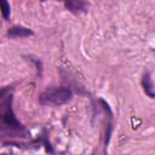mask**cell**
<instances>
[{"label":"cell","mask_w":155,"mask_h":155,"mask_svg":"<svg viewBox=\"0 0 155 155\" xmlns=\"http://www.w3.org/2000/svg\"><path fill=\"white\" fill-rule=\"evenodd\" d=\"M1 16L5 21H8L10 19V16H11V6L10 4L6 1V0H1Z\"/></svg>","instance_id":"obj_6"},{"label":"cell","mask_w":155,"mask_h":155,"mask_svg":"<svg viewBox=\"0 0 155 155\" xmlns=\"http://www.w3.org/2000/svg\"><path fill=\"white\" fill-rule=\"evenodd\" d=\"M28 58L35 64L36 70H38V74H39V76H41V73H42V62H41L39 58H35V57H31V56H29Z\"/></svg>","instance_id":"obj_7"},{"label":"cell","mask_w":155,"mask_h":155,"mask_svg":"<svg viewBox=\"0 0 155 155\" xmlns=\"http://www.w3.org/2000/svg\"><path fill=\"white\" fill-rule=\"evenodd\" d=\"M7 38L10 39H16V38H29L34 35V31L27 27L23 25H12L7 29L6 31Z\"/></svg>","instance_id":"obj_3"},{"label":"cell","mask_w":155,"mask_h":155,"mask_svg":"<svg viewBox=\"0 0 155 155\" xmlns=\"http://www.w3.org/2000/svg\"><path fill=\"white\" fill-rule=\"evenodd\" d=\"M64 7L74 15H80L87 11L88 4L81 0H68V1H64Z\"/></svg>","instance_id":"obj_4"},{"label":"cell","mask_w":155,"mask_h":155,"mask_svg":"<svg viewBox=\"0 0 155 155\" xmlns=\"http://www.w3.org/2000/svg\"><path fill=\"white\" fill-rule=\"evenodd\" d=\"M1 98V133L5 134L6 131L11 137L25 138L29 136L28 130L17 120L13 108H12V90L4 87L0 93Z\"/></svg>","instance_id":"obj_1"},{"label":"cell","mask_w":155,"mask_h":155,"mask_svg":"<svg viewBox=\"0 0 155 155\" xmlns=\"http://www.w3.org/2000/svg\"><path fill=\"white\" fill-rule=\"evenodd\" d=\"M73 98V91L68 86H59V87H50L42 91L39 94V103L41 105H50V107H59L67 104Z\"/></svg>","instance_id":"obj_2"},{"label":"cell","mask_w":155,"mask_h":155,"mask_svg":"<svg viewBox=\"0 0 155 155\" xmlns=\"http://www.w3.org/2000/svg\"><path fill=\"white\" fill-rule=\"evenodd\" d=\"M140 85L143 87V91L144 93L154 99L155 98V88H154V85H153V80H151V76H150V73L149 71H144L143 75H142V79H140Z\"/></svg>","instance_id":"obj_5"}]
</instances>
